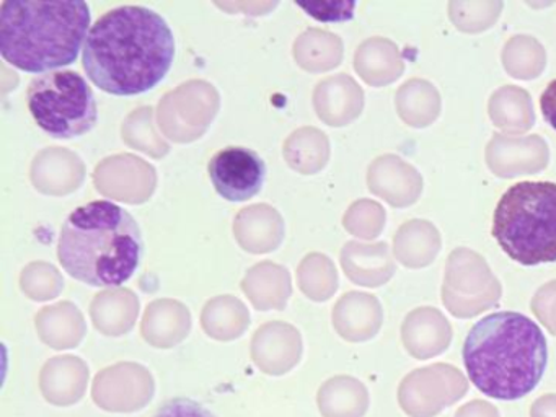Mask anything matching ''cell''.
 Segmentation results:
<instances>
[{
  "label": "cell",
  "instance_id": "obj_1",
  "mask_svg": "<svg viewBox=\"0 0 556 417\" xmlns=\"http://www.w3.org/2000/svg\"><path fill=\"white\" fill-rule=\"evenodd\" d=\"M175 38L161 13L123 5L100 16L87 36L83 65L105 93L135 97L157 87L170 72Z\"/></svg>",
  "mask_w": 556,
  "mask_h": 417
},
{
  "label": "cell",
  "instance_id": "obj_2",
  "mask_svg": "<svg viewBox=\"0 0 556 417\" xmlns=\"http://www.w3.org/2000/svg\"><path fill=\"white\" fill-rule=\"evenodd\" d=\"M465 370L471 383L493 400H522L532 393L548 365L542 328L517 312H496L471 326L464 342Z\"/></svg>",
  "mask_w": 556,
  "mask_h": 417
},
{
  "label": "cell",
  "instance_id": "obj_3",
  "mask_svg": "<svg viewBox=\"0 0 556 417\" xmlns=\"http://www.w3.org/2000/svg\"><path fill=\"white\" fill-rule=\"evenodd\" d=\"M142 253L138 222L110 201H92L71 212L58 243V257L66 274L87 286L110 289L135 276Z\"/></svg>",
  "mask_w": 556,
  "mask_h": 417
},
{
  "label": "cell",
  "instance_id": "obj_4",
  "mask_svg": "<svg viewBox=\"0 0 556 417\" xmlns=\"http://www.w3.org/2000/svg\"><path fill=\"white\" fill-rule=\"evenodd\" d=\"M83 0H5L0 5V54L30 74L76 62L90 31Z\"/></svg>",
  "mask_w": 556,
  "mask_h": 417
},
{
  "label": "cell",
  "instance_id": "obj_5",
  "mask_svg": "<svg viewBox=\"0 0 556 417\" xmlns=\"http://www.w3.org/2000/svg\"><path fill=\"white\" fill-rule=\"evenodd\" d=\"M494 240L522 266L556 263V182L510 186L493 214Z\"/></svg>",
  "mask_w": 556,
  "mask_h": 417
},
{
  "label": "cell",
  "instance_id": "obj_6",
  "mask_svg": "<svg viewBox=\"0 0 556 417\" xmlns=\"http://www.w3.org/2000/svg\"><path fill=\"white\" fill-rule=\"evenodd\" d=\"M31 117L53 139L86 136L99 123V106L89 81L76 71L38 75L27 88Z\"/></svg>",
  "mask_w": 556,
  "mask_h": 417
},
{
  "label": "cell",
  "instance_id": "obj_7",
  "mask_svg": "<svg viewBox=\"0 0 556 417\" xmlns=\"http://www.w3.org/2000/svg\"><path fill=\"white\" fill-rule=\"evenodd\" d=\"M219 91L204 80H190L162 97L157 124L177 143H190L206 134L219 113Z\"/></svg>",
  "mask_w": 556,
  "mask_h": 417
},
{
  "label": "cell",
  "instance_id": "obj_8",
  "mask_svg": "<svg viewBox=\"0 0 556 417\" xmlns=\"http://www.w3.org/2000/svg\"><path fill=\"white\" fill-rule=\"evenodd\" d=\"M154 393V377L136 362L110 365L93 378V403L109 413H138L151 403Z\"/></svg>",
  "mask_w": 556,
  "mask_h": 417
},
{
  "label": "cell",
  "instance_id": "obj_9",
  "mask_svg": "<svg viewBox=\"0 0 556 417\" xmlns=\"http://www.w3.org/2000/svg\"><path fill=\"white\" fill-rule=\"evenodd\" d=\"M207 173L220 198L230 202H245L262 191L266 163L255 150L230 146L214 153Z\"/></svg>",
  "mask_w": 556,
  "mask_h": 417
},
{
  "label": "cell",
  "instance_id": "obj_10",
  "mask_svg": "<svg viewBox=\"0 0 556 417\" xmlns=\"http://www.w3.org/2000/svg\"><path fill=\"white\" fill-rule=\"evenodd\" d=\"M97 191L126 204L148 202L157 188V173L146 160L119 153L102 160L93 173Z\"/></svg>",
  "mask_w": 556,
  "mask_h": 417
},
{
  "label": "cell",
  "instance_id": "obj_11",
  "mask_svg": "<svg viewBox=\"0 0 556 417\" xmlns=\"http://www.w3.org/2000/svg\"><path fill=\"white\" fill-rule=\"evenodd\" d=\"M302 349V336L295 326L269 321L256 329L250 352L263 374L282 377L301 362Z\"/></svg>",
  "mask_w": 556,
  "mask_h": 417
},
{
  "label": "cell",
  "instance_id": "obj_12",
  "mask_svg": "<svg viewBox=\"0 0 556 417\" xmlns=\"http://www.w3.org/2000/svg\"><path fill=\"white\" fill-rule=\"evenodd\" d=\"M30 179L47 195H67L83 186L86 163L73 150L50 147L37 153L31 162Z\"/></svg>",
  "mask_w": 556,
  "mask_h": 417
},
{
  "label": "cell",
  "instance_id": "obj_13",
  "mask_svg": "<svg viewBox=\"0 0 556 417\" xmlns=\"http://www.w3.org/2000/svg\"><path fill=\"white\" fill-rule=\"evenodd\" d=\"M89 378L86 361L76 355H58L43 365L38 383L48 403L70 407L86 396Z\"/></svg>",
  "mask_w": 556,
  "mask_h": 417
},
{
  "label": "cell",
  "instance_id": "obj_14",
  "mask_svg": "<svg viewBox=\"0 0 556 417\" xmlns=\"http://www.w3.org/2000/svg\"><path fill=\"white\" fill-rule=\"evenodd\" d=\"M233 235L249 253H271L285 240V220L271 205H250L237 214Z\"/></svg>",
  "mask_w": 556,
  "mask_h": 417
},
{
  "label": "cell",
  "instance_id": "obj_15",
  "mask_svg": "<svg viewBox=\"0 0 556 417\" xmlns=\"http://www.w3.org/2000/svg\"><path fill=\"white\" fill-rule=\"evenodd\" d=\"M191 331V313L175 299L149 303L141 323V336L157 349H170L184 342Z\"/></svg>",
  "mask_w": 556,
  "mask_h": 417
},
{
  "label": "cell",
  "instance_id": "obj_16",
  "mask_svg": "<svg viewBox=\"0 0 556 417\" xmlns=\"http://www.w3.org/2000/svg\"><path fill=\"white\" fill-rule=\"evenodd\" d=\"M139 315V299L132 290L115 287L102 290L90 303V318L97 331L110 338L128 334Z\"/></svg>",
  "mask_w": 556,
  "mask_h": 417
},
{
  "label": "cell",
  "instance_id": "obj_17",
  "mask_svg": "<svg viewBox=\"0 0 556 417\" xmlns=\"http://www.w3.org/2000/svg\"><path fill=\"white\" fill-rule=\"evenodd\" d=\"M242 290L260 312L285 309L292 293L291 274L285 266L263 261L245 274Z\"/></svg>",
  "mask_w": 556,
  "mask_h": 417
},
{
  "label": "cell",
  "instance_id": "obj_18",
  "mask_svg": "<svg viewBox=\"0 0 556 417\" xmlns=\"http://www.w3.org/2000/svg\"><path fill=\"white\" fill-rule=\"evenodd\" d=\"M35 326L41 342L56 351L77 348L87 334L86 319L73 302L45 306L37 313Z\"/></svg>",
  "mask_w": 556,
  "mask_h": 417
},
{
  "label": "cell",
  "instance_id": "obj_19",
  "mask_svg": "<svg viewBox=\"0 0 556 417\" xmlns=\"http://www.w3.org/2000/svg\"><path fill=\"white\" fill-rule=\"evenodd\" d=\"M314 106L324 123L343 126L359 113L363 93L348 75H337L321 80L315 87Z\"/></svg>",
  "mask_w": 556,
  "mask_h": 417
},
{
  "label": "cell",
  "instance_id": "obj_20",
  "mask_svg": "<svg viewBox=\"0 0 556 417\" xmlns=\"http://www.w3.org/2000/svg\"><path fill=\"white\" fill-rule=\"evenodd\" d=\"M250 312L245 303L233 295L211 299L201 313V326L210 338L220 342L236 341L249 329Z\"/></svg>",
  "mask_w": 556,
  "mask_h": 417
},
{
  "label": "cell",
  "instance_id": "obj_21",
  "mask_svg": "<svg viewBox=\"0 0 556 417\" xmlns=\"http://www.w3.org/2000/svg\"><path fill=\"white\" fill-rule=\"evenodd\" d=\"M282 153L294 172L314 175L327 165L330 155L328 137L315 127H301L286 139Z\"/></svg>",
  "mask_w": 556,
  "mask_h": 417
},
{
  "label": "cell",
  "instance_id": "obj_22",
  "mask_svg": "<svg viewBox=\"0 0 556 417\" xmlns=\"http://www.w3.org/2000/svg\"><path fill=\"white\" fill-rule=\"evenodd\" d=\"M294 58L307 72H325L337 67L343 58V45L338 36L321 29H307L294 42Z\"/></svg>",
  "mask_w": 556,
  "mask_h": 417
},
{
  "label": "cell",
  "instance_id": "obj_23",
  "mask_svg": "<svg viewBox=\"0 0 556 417\" xmlns=\"http://www.w3.org/2000/svg\"><path fill=\"white\" fill-rule=\"evenodd\" d=\"M122 134L126 146L148 153L152 159H164L170 152L168 143L159 136L151 106L138 108L129 113L123 123Z\"/></svg>",
  "mask_w": 556,
  "mask_h": 417
},
{
  "label": "cell",
  "instance_id": "obj_24",
  "mask_svg": "<svg viewBox=\"0 0 556 417\" xmlns=\"http://www.w3.org/2000/svg\"><path fill=\"white\" fill-rule=\"evenodd\" d=\"M298 282L305 296L325 302L337 290V270L324 254L312 253L298 267Z\"/></svg>",
  "mask_w": 556,
  "mask_h": 417
},
{
  "label": "cell",
  "instance_id": "obj_25",
  "mask_svg": "<svg viewBox=\"0 0 556 417\" xmlns=\"http://www.w3.org/2000/svg\"><path fill=\"white\" fill-rule=\"evenodd\" d=\"M21 287L34 302H48L63 292L64 280L53 264L35 261L22 270Z\"/></svg>",
  "mask_w": 556,
  "mask_h": 417
},
{
  "label": "cell",
  "instance_id": "obj_26",
  "mask_svg": "<svg viewBox=\"0 0 556 417\" xmlns=\"http://www.w3.org/2000/svg\"><path fill=\"white\" fill-rule=\"evenodd\" d=\"M350 380L337 377L318 391V407L325 417H350Z\"/></svg>",
  "mask_w": 556,
  "mask_h": 417
},
{
  "label": "cell",
  "instance_id": "obj_27",
  "mask_svg": "<svg viewBox=\"0 0 556 417\" xmlns=\"http://www.w3.org/2000/svg\"><path fill=\"white\" fill-rule=\"evenodd\" d=\"M295 5L301 7L302 10L307 12V15L320 20V22H344L354 16V9L356 2H295Z\"/></svg>",
  "mask_w": 556,
  "mask_h": 417
},
{
  "label": "cell",
  "instance_id": "obj_28",
  "mask_svg": "<svg viewBox=\"0 0 556 417\" xmlns=\"http://www.w3.org/2000/svg\"><path fill=\"white\" fill-rule=\"evenodd\" d=\"M154 417H216L203 404L190 397H174L165 401Z\"/></svg>",
  "mask_w": 556,
  "mask_h": 417
},
{
  "label": "cell",
  "instance_id": "obj_29",
  "mask_svg": "<svg viewBox=\"0 0 556 417\" xmlns=\"http://www.w3.org/2000/svg\"><path fill=\"white\" fill-rule=\"evenodd\" d=\"M540 110L546 123L556 130V78L546 85L545 91L540 97Z\"/></svg>",
  "mask_w": 556,
  "mask_h": 417
}]
</instances>
